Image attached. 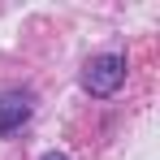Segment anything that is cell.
I'll return each instance as SVG.
<instances>
[{
	"label": "cell",
	"instance_id": "cell-2",
	"mask_svg": "<svg viewBox=\"0 0 160 160\" xmlns=\"http://www.w3.org/2000/svg\"><path fill=\"white\" fill-rule=\"evenodd\" d=\"M30 108H35V100H30L26 91H4L0 95V134L22 130L30 121Z\"/></svg>",
	"mask_w": 160,
	"mask_h": 160
},
{
	"label": "cell",
	"instance_id": "cell-3",
	"mask_svg": "<svg viewBox=\"0 0 160 160\" xmlns=\"http://www.w3.org/2000/svg\"><path fill=\"white\" fill-rule=\"evenodd\" d=\"M39 160H69L65 152H48V156H39Z\"/></svg>",
	"mask_w": 160,
	"mask_h": 160
},
{
	"label": "cell",
	"instance_id": "cell-1",
	"mask_svg": "<svg viewBox=\"0 0 160 160\" xmlns=\"http://www.w3.org/2000/svg\"><path fill=\"white\" fill-rule=\"evenodd\" d=\"M126 82V56H117V52H104V56H95V61H87V69H82V87L91 91V95H112L117 87Z\"/></svg>",
	"mask_w": 160,
	"mask_h": 160
}]
</instances>
